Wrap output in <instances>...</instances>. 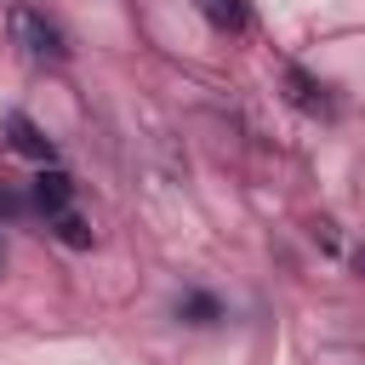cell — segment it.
Wrapping results in <instances>:
<instances>
[{"mask_svg": "<svg viewBox=\"0 0 365 365\" xmlns=\"http://www.w3.org/2000/svg\"><path fill=\"white\" fill-rule=\"evenodd\" d=\"M359 268H365V251H359Z\"/></svg>", "mask_w": 365, "mask_h": 365, "instance_id": "cell-10", "label": "cell"}, {"mask_svg": "<svg viewBox=\"0 0 365 365\" xmlns=\"http://www.w3.org/2000/svg\"><path fill=\"white\" fill-rule=\"evenodd\" d=\"M177 314H188V319H194V325H211V319H217V314H222V308H217V302H211V297H200V291H194V297H182V302H177Z\"/></svg>", "mask_w": 365, "mask_h": 365, "instance_id": "cell-7", "label": "cell"}, {"mask_svg": "<svg viewBox=\"0 0 365 365\" xmlns=\"http://www.w3.org/2000/svg\"><path fill=\"white\" fill-rule=\"evenodd\" d=\"M6 137H11L17 154H29V160H51V137H46L29 114H6Z\"/></svg>", "mask_w": 365, "mask_h": 365, "instance_id": "cell-3", "label": "cell"}, {"mask_svg": "<svg viewBox=\"0 0 365 365\" xmlns=\"http://www.w3.org/2000/svg\"><path fill=\"white\" fill-rule=\"evenodd\" d=\"M23 205H29V200H23V194H17V188H11L6 177H0V217H17Z\"/></svg>", "mask_w": 365, "mask_h": 365, "instance_id": "cell-8", "label": "cell"}, {"mask_svg": "<svg viewBox=\"0 0 365 365\" xmlns=\"http://www.w3.org/2000/svg\"><path fill=\"white\" fill-rule=\"evenodd\" d=\"M285 86H291V103H297L302 114H331V97H325V86H319L314 74H302V68H285Z\"/></svg>", "mask_w": 365, "mask_h": 365, "instance_id": "cell-4", "label": "cell"}, {"mask_svg": "<svg viewBox=\"0 0 365 365\" xmlns=\"http://www.w3.org/2000/svg\"><path fill=\"white\" fill-rule=\"evenodd\" d=\"M51 222H57V240H63V245H74V251H80V245H91V222H86V217H74V211H57Z\"/></svg>", "mask_w": 365, "mask_h": 365, "instance_id": "cell-6", "label": "cell"}, {"mask_svg": "<svg viewBox=\"0 0 365 365\" xmlns=\"http://www.w3.org/2000/svg\"><path fill=\"white\" fill-rule=\"evenodd\" d=\"M6 34H11L17 57L34 63V68H57V63H68V34H63L40 6H11V11H6Z\"/></svg>", "mask_w": 365, "mask_h": 365, "instance_id": "cell-1", "label": "cell"}, {"mask_svg": "<svg viewBox=\"0 0 365 365\" xmlns=\"http://www.w3.org/2000/svg\"><path fill=\"white\" fill-rule=\"evenodd\" d=\"M29 200H34V205H40L46 217H57V211H68V200H74V177L51 165V171H40V177H34Z\"/></svg>", "mask_w": 365, "mask_h": 365, "instance_id": "cell-2", "label": "cell"}, {"mask_svg": "<svg viewBox=\"0 0 365 365\" xmlns=\"http://www.w3.org/2000/svg\"><path fill=\"white\" fill-rule=\"evenodd\" d=\"M0 268H6V240H0Z\"/></svg>", "mask_w": 365, "mask_h": 365, "instance_id": "cell-9", "label": "cell"}, {"mask_svg": "<svg viewBox=\"0 0 365 365\" xmlns=\"http://www.w3.org/2000/svg\"><path fill=\"white\" fill-rule=\"evenodd\" d=\"M200 11H205V23L211 29H222V34H240L245 29V0H200Z\"/></svg>", "mask_w": 365, "mask_h": 365, "instance_id": "cell-5", "label": "cell"}]
</instances>
